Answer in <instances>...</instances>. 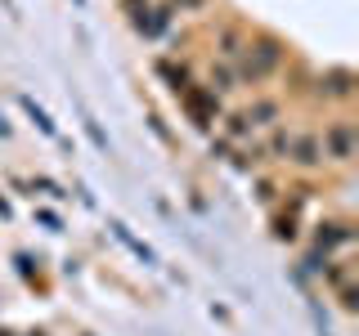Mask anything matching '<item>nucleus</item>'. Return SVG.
Masks as SVG:
<instances>
[{
    "mask_svg": "<svg viewBox=\"0 0 359 336\" xmlns=\"http://www.w3.org/2000/svg\"><path fill=\"white\" fill-rule=\"evenodd\" d=\"M287 59V45L278 36H269V31H261V36L247 41V50L238 54V63H233V81L238 85H265L269 76L283 67Z\"/></svg>",
    "mask_w": 359,
    "mask_h": 336,
    "instance_id": "nucleus-1",
    "label": "nucleus"
},
{
    "mask_svg": "<svg viewBox=\"0 0 359 336\" xmlns=\"http://www.w3.org/2000/svg\"><path fill=\"white\" fill-rule=\"evenodd\" d=\"M319 148H323V162H337V166H351L355 153H359V130L351 117H332L319 134Z\"/></svg>",
    "mask_w": 359,
    "mask_h": 336,
    "instance_id": "nucleus-2",
    "label": "nucleus"
},
{
    "mask_svg": "<svg viewBox=\"0 0 359 336\" xmlns=\"http://www.w3.org/2000/svg\"><path fill=\"white\" fill-rule=\"evenodd\" d=\"M355 246V229L346 220H323L319 229H314V251H310V269L319 274L323 265H328L332 251H351Z\"/></svg>",
    "mask_w": 359,
    "mask_h": 336,
    "instance_id": "nucleus-3",
    "label": "nucleus"
},
{
    "mask_svg": "<svg viewBox=\"0 0 359 336\" xmlns=\"http://www.w3.org/2000/svg\"><path fill=\"white\" fill-rule=\"evenodd\" d=\"M283 162L301 166V171H314V166H323L319 134H314V130H292V144H287V157H283Z\"/></svg>",
    "mask_w": 359,
    "mask_h": 336,
    "instance_id": "nucleus-4",
    "label": "nucleus"
},
{
    "mask_svg": "<svg viewBox=\"0 0 359 336\" xmlns=\"http://www.w3.org/2000/svg\"><path fill=\"white\" fill-rule=\"evenodd\" d=\"M180 104L189 108V117L198 121V126H211V121H216V112H220V99L211 94L207 85H189V90H180Z\"/></svg>",
    "mask_w": 359,
    "mask_h": 336,
    "instance_id": "nucleus-5",
    "label": "nucleus"
},
{
    "mask_svg": "<svg viewBox=\"0 0 359 336\" xmlns=\"http://www.w3.org/2000/svg\"><path fill=\"white\" fill-rule=\"evenodd\" d=\"M319 99L351 104V99H355V72H351V67H328V72L319 76Z\"/></svg>",
    "mask_w": 359,
    "mask_h": 336,
    "instance_id": "nucleus-6",
    "label": "nucleus"
},
{
    "mask_svg": "<svg viewBox=\"0 0 359 336\" xmlns=\"http://www.w3.org/2000/svg\"><path fill=\"white\" fill-rule=\"evenodd\" d=\"M243 117L252 121V130H269V126H278L283 108H278V99H252V108H247Z\"/></svg>",
    "mask_w": 359,
    "mask_h": 336,
    "instance_id": "nucleus-7",
    "label": "nucleus"
},
{
    "mask_svg": "<svg viewBox=\"0 0 359 336\" xmlns=\"http://www.w3.org/2000/svg\"><path fill=\"white\" fill-rule=\"evenodd\" d=\"M243 50H247L243 27H233V22H229V27H220V31H216V54H220L224 63H238V54H243Z\"/></svg>",
    "mask_w": 359,
    "mask_h": 336,
    "instance_id": "nucleus-8",
    "label": "nucleus"
},
{
    "mask_svg": "<svg viewBox=\"0 0 359 336\" xmlns=\"http://www.w3.org/2000/svg\"><path fill=\"white\" fill-rule=\"evenodd\" d=\"M224 134H229V139H252V121L243 117V112H229V117H224Z\"/></svg>",
    "mask_w": 359,
    "mask_h": 336,
    "instance_id": "nucleus-9",
    "label": "nucleus"
},
{
    "mask_svg": "<svg viewBox=\"0 0 359 336\" xmlns=\"http://www.w3.org/2000/svg\"><path fill=\"white\" fill-rule=\"evenodd\" d=\"M18 104H22V108L32 112V121H36V126H41V134H50V139H59V130H54V121L45 117V112H41L36 104H32V99H18Z\"/></svg>",
    "mask_w": 359,
    "mask_h": 336,
    "instance_id": "nucleus-10",
    "label": "nucleus"
},
{
    "mask_svg": "<svg viewBox=\"0 0 359 336\" xmlns=\"http://www.w3.org/2000/svg\"><path fill=\"white\" fill-rule=\"evenodd\" d=\"M274 238L278 242H297V220H292V216H278L274 220Z\"/></svg>",
    "mask_w": 359,
    "mask_h": 336,
    "instance_id": "nucleus-11",
    "label": "nucleus"
},
{
    "mask_svg": "<svg viewBox=\"0 0 359 336\" xmlns=\"http://www.w3.org/2000/svg\"><path fill=\"white\" fill-rule=\"evenodd\" d=\"M337 300H341V309H346V314H355V309H359V287H355V283L337 287Z\"/></svg>",
    "mask_w": 359,
    "mask_h": 336,
    "instance_id": "nucleus-12",
    "label": "nucleus"
},
{
    "mask_svg": "<svg viewBox=\"0 0 359 336\" xmlns=\"http://www.w3.org/2000/svg\"><path fill=\"white\" fill-rule=\"evenodd\" d=\"M202 5H207V0H166L162 9H166V14L175 18V14H184V9H202Z\"/></svg>",
    "mask_w": 359,
    "mask_h": 336,
    "instance_id": "nucleus-13",
    "label": "nucleus"
},
{
    "mask_svg": "<svg viewBox=\"0 0 359 336\" xmlns=\"http://www.w3.org/2000/svg\"><path fill=\"white\" fill-rule=\"evenodd\" d=\"M86 134H90V139H95V144H99V148H108V139H104V130H99V126H95V121H90V117H86Z\"/></svg>",
    "mask_w": 359,
    "mask_h": 336,
    "instance_id": "nucleus-14",
    "label": "nucleus"
},
{
    "mask_svg": "<svg viewBox=\"0 0 359 336\" xmlns=\"http://www.w3.org/2000/svg\"><path fill=\"white\" fill-rule=\"evenodd\" d=\"M76 5H86V0H76Z\"/></svg>",
    "mask_w": 359,
    "mask_h": 336,
    "instance_id": "nucleus-15",
    "label": "nucleus"
}]
</instances>
